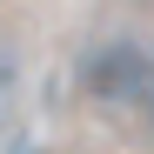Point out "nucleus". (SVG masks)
Returning a JSON list of instances; mask_svg holds the SVG:
<instances>
[{
  "instance_id": "nucleus-2",
  "label": "nucleus",
  "mask_w": 154,
  "mask_h": 154,
  "mask_svg": "<svg viewBox=\"0 0 154 154\" xmlns=\"http://www.w3.org/2000/svg\"><path fill=\"white\" fill-rule=\"evenodd\" d=\"M134 114H141V121H147V127H154V87H147V94H141V107H134Z\"/></svg>"
},
{
  "instance_id": "nucleus-1",
  "label": "nucleus",
  "mask_w": 154,
  "mask_h": 154,
  "mask_svg": "<svg viewBox=\"0 0 154 154\" xmlns=\"http://www.w3.org/2000/svg\"><path fill=\"white\" fill-rule=\"evenodd\" d=\"M74 81H81V94L100 100V107H141V94L154 87V47L127 40V34L94 40L81 54V67H74Z\"/></svg>"
}]
</instances>
